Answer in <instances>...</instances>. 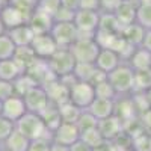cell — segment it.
I'll return each instance as SVG.
<instances>
[{
    "instance_id": "obj_33",
    "label": "cell",
    "mask_w": 151,
    "mask_h": 151,
    "mask_svg": "<svg viewBox=\"0 0 151 151\" xmlns=\"http://www.w3.org/2000/svg\"><path fill=\"white\" fill-rule=\"evenodd\" d=\"M136 23L142 26L145 30H151V3L137 5Z\"/></svg>"
},
{
    "instance_id": "obj_19",
    "label": "cell",
    "mask_w": 151,
    "mask_h": 151,
    "mask_svg": "<svg viewBox=\"0 0 151 151\" xmlns=\"http://www.w3.org/2000/svg\"><path fill=\"white\" fill-rule=\"evenodd\" d=\"M91 115L97 119L101 121L112 115H115V100H103V98H95L91 103V106L86 109Z\"/></svg>"
},
{
    "instance_id": "obj_2",
    "label": "cell",
    "mask_w": 151,
    "mask_h": 151,
    "mask_svg": "<svg viewBox=\"0 0 151 151\" xmlns=\"http://www.w3.org/2000/svg\"><path fill=\"white\" fill-rule=\"evenodd\" d=\"M107 82L112 85L118 97L130 95L134 89V71L127 64H121L107 74Z\"/></svg>"
},
{
    "instance_id": "obj_26",
    "label": "cell",
    "mask_w": 151,
    "mask_h": 151,
    "mask_svg": "<svg viewBox=\"0 0 151 151\" xmlns=\"http://www.w3.org/2000/svg\"><path fill=\"white\" fill-rule=\"evenodd\" d=\"M12 59L15 60V64H17L23 71H26L38 58L35 56L33 50H32L30 45H29V47H17V50H15L14 56H12Z\"/></svg>"
},
{
    "instance_id": "obj_50",
    "label": "cell",
    "mask_w": 151,
    "mask_h": 151,
    "mask_svg": "<svg viewBox=\"0 0 151 151\" xmlns=\"http://www.w3.org/2000/svg\"><path fill=\"white\" fill-rule=\"evenodd\" d=\"M50 151H70V147H65V145H59V144H55V142H52V147H50Z\"/></svg>"
},
{
    "instance_id": "obj_1",
    "label": "cell",
    "mask_w": 151,
    "mask_h": 151,
    "mask_svg": "<svg viewBox=\"0 0 151 151\" xmlns=\"http://www.w3.org/2000/svg\"><path fill=\"white\" fill-rule=\"evenodd\" d=\"M15 129L27 137L29 141L41 139V137H50L52 139V132L47 129L42 118L36 113L26 112L24 115L15 122Z\"/></svg>"
},
{
    "instance_id": "obj_39",
    "label": "cell",
    "mask_w": 151,
    "mask_h": 151,
    "mask_svg": "<svg viewBox=\"0 0 151 151\" xmlns=\"http://www.w3.org/2000/svg\"><path fill=\"white\" fill-rule=\"evenodd\" d=\"M14 130H15V122H12L0 115V142L3 144Z\"/></svg>"
},
{
    "instance_id": "obj_38",
    "label": "cell",
    "mask_w": 151,
    "mask_h": 151,
    "mask_svg": "<svg viewBox=\"0 0 151 151\" xmlns=\"http://www.w3.org/2000/svg\"><path fill=\"white\" fill-rule=\"evenodd\" d=\"M60 8V0H40L36 5V9L44 12V14L55 17V14L59 11Z\"/></svg>"
},
{
    "instance_id": "obj_46",
    "label": "cell",
    "mask_w": 151,
    "mask_h": 151,
    "mask_svg": "<svg viewBox=\"0 0 151 151\" xmlns=\"http://www.w3.org/2000/svg\"><path fill=\"white\" fill-rule=\"evenodd\" d=\"M60 6L77 12L80 9V0H60Z\"/></svg>"
},
{
    "instance_id": "obj_30",
    "label": "cell",
    "mask_w": 151,
    "mask_h": 151,
    "mask_svg": "<svg viewBox=\"0 0 151 151\" xmlns=\"http://www.w3.org/2000/svg\"><path fill=\"white\" fill-rule=\"evenodd\" d=\"M58 109H59V115H60L62 122H71V124L77 122V119L80 118L82 112H83V110H80L79 107H76V106H74L73 103H70V101L58 106Z\"/></svg>"
},
{
    "instance_id": "obj_56",
    "label": "cell",
    "mask_w": 151,
    "mask_h": 151,
    "mask_svg": "<svg viewBox=\"0 0 151 151\" xmlns=\"http://www.w3.org/2000/svg\"><path fill=\"white\" fill-rule=\"evenodd\" d=\"M2 2H3L5 5H8V3H11V0H2Z\"/></svg>"
},
{
    "instance_id": "obj_22",
    "label": "cell",
    "mask_w": 151,
    "mask_h": 151,
    "mask_svg": "<svg viewBox=\"0 0 151 151\" xmlns=\"http://www.w3.org/2000/svg\"><path fill=\"white\" fill-rule=\"evenodd\" d=\"M145 29L142 26H139L137 23H133L130 26H125L121 29V36L127 41L130 45L133 47H141L144 42V38H145Z\"/></svg>"
},
{
    "instance_id": "obj_3",
    "label": "cell",
    "mask_w": 151,
    "mask_h": 151,
    "mask_svg": "<svg viewBox=\"0 0 151 151\" xmlns=\"http://www.w3.org/2000/svg\"><path fill=\"white\" fill-rule=\"evenodd\" d=\"M100 50L101 48L94 38H86V36H79L77 41L70 47V52L76 64H95Z\"/></svg>"
},
{
    "instance_id": "obj_49",
    "label": "cell",
    "mask_w": 151,
    "mask_h": 151,
    "mask_svg": "<svg viewBox=\"0 0 151 151\" xmlns=\"http://www.w3.org/2000/svg\"><path fill=\"white\" fill-rule=\"evenodd\" d=\"M141 47L151 53V30H147V32H145V38H144V42H142Z\"/></svg>"
},
{
    "instance_id": "obj_6",
    "label": "cell",
    "mask_w": 151,
    "mask_h": 151,
    "mask_svg": "<svg viewBox=\"0 0 151 151\" xmlns=\"http://www.w3.org/2000/svg\"><path fill=\"white\" fill-rule=\"evenodd\" d=\"M95 100V89L92 83L76 82L70 88V103H73L80 110H86Z\"/></svg>"
},
{
    "instance_id": "obj_35",
    "label": "cell",
    "mask_w": 151,
    "mask_h": 151,
    "mask_svg": "<svg viewBox=\"0 0 151 151\" xmlns=\"http://www.w3.org/2000/svg\"><path fill=\"white\" fill-rule=\"evenodd\" d=\"M132 150L133 151H151V133L145 130L141 134L134 136L132 139Z\"/></svg>"
},
{
    "instance_id": "obj_42",
    "label": "cell",
    "mask_w": 151,
    "mask_h": 151,
    "mask_svg": "<svg viewBox=\"0 0 151 151\" xmlns=\"http://www.w3.org/2000/svg\"><path fill=\"white\" fill-rule=\"evenodd\" d=\"M124 0H100V12L115 14V11L121 6Z\"/></svg>"
},
{
    "instance_id": "obj_41",
    "label": "cell",
    "mask_w": 151,
    "mask_h": 151,
    "mask_svg": "<svg viewBox=\"0 0 151 151\" xmlns=\"http://www.w3.org/2000/svg\"><path fill=\"white\" fill-rule=\"evenodd\" d=\"M74 15H76V12L74 11H70L67 8H59V11L55 14L53 20L55 23H73L74 21Z\"/></svg>"
},
{
    "instance_id": "obj_24",
    "label": "cell",
    "mask_w": 151,
    "mask_h": 151,
    "mask_svg": "<svg viewBox=\"0 0 151 151\" xmlns=\"http://www.w3.org/2000/svg\"><path fill=\"white\" fill-rule=\"evenodd\" d=\"M21 74H24V71L15 64L14 59L0 60V80L14 83Z\"/></svg>"
},
{
    "instance_id": "obj_52",
    "label": "cell",
    "mask_w": 151,
    "mask_h": 151,
    "mask_svg": "<svg viewBox=\"0 0 151 151\" xmlns=\"http://www.w3.org/2000/svg\"><path fill=\"white\" fill-rule=\"evenodd\" d=\"M5 33H6V27H5V24H3L2 18H0V36L5 35Z\"/></svg>"
},
{
    "instance_id": "obj_43",
    "label": "cell",
    "mask_w": 151,
    "mask_h": 151,
    "mask_svg": "<svg viewBox=\"0 0 151 151\" xmlns=\"http://www.w3.org/2000/svg\"><path fill=\"white\" fill-rule=\"evenodd\" d=\"M11 5L20 8L21 11L27 12V14H32V12L36 9L38 2L36 0H11Z\"/></svg>"
},
{
    "instance_id": "obj_4",
    "label": "cell",
    "mask_w": 151,
    "mask_h": 151,
    "mask_svg": "<svg viewBox=\"0 0 151 151\" xmlns=\"http://www.w3.org/2000/svg\"><path fill=\"white\" fill-rule=\"evenodd\" d=\"M47 62L52 73L55 74V77L58 79L73 74L74 67H76V60L70 52V48H59Z\"/></svg>"
},
{
    "instance_id": "obj_36",
    "label": "cell",
    "mask_w": 151,
    "mask_h": 151,
    "mask_svg": "<svg viewBox=\"0 0 151 151\" xmlns=\"http://www.w3.org/2000/svg\"><path fill=\"white\" fill-rule=\"evenodd\" d=\"M33 86H40L36 85L27 74H21L20 77L14 82V89H15V95H20L23 97L24 94H26L27 91H30Z\"/></svg>"
},
{
    "instance_id": "obj_57",
    "label": "cell",
    "mask_w": 151,
    "mask_h": 151,
    "mask_svg": "<svg viewBox=\"0 0 151 151\" xmlns=\"http://www.w3.org/2000/svg\"><path fill=\"white\" fill-rule=\"evenodd\" d=\"M124 2H136V0H124Z\"/></svg>"
},
{
    "instance_id": "obj_37",
    "label": "cell",
    "mask_w": 151,
    "mask_h": 151,
    "mask_svg": "<svg viewBox=\"0 0 151 151\" xmlns=\"http://www.w3.org/2000/svg\"><path fill=\"white\" fill-rule=\"evenodd\" d=\"M97 124H98V121H97L88 110H83L82 115H80V118L77 119V122H76V125H77V129H79L80 134L85 133V132H88V130L95 129Z\"/></svg>"
},
{
    "instance_id": "obj_21",
    "label": "cell",
    "mask_w": 151,
    "mask_h": 151,
    "mask_svg": "<svg viewBox=\"0 0 151 151\" xmlns=\"http://www.w3.org/2000/svg\"><path fill=\"white\" fill-rule=\"evenodd\" d=\"M136 12H137L136 2H122L121 3V6L115 11V17L119 23L121 29L136 23Z\"/></svg>"
},
{
    "instance_id": "obj_47",
    "label": "cell",
    "mask_w": 151,
    "mask_h": 151,
    "mask_svg": "<svg viewBox=\"0 0 151 151\" xmlns=\"http://www.w3.org/2000/svg\"><path fill=\"white\" fill-rule=\"evenodd\" d=\"M139 119H141V122H142V125H144V129L151 133V109L145 110L142 115L139 116Z\"/></svg>"
},
{
    "instance_id": "obj_54",
    "label": "cell",
    "mask_w": 151,
    "mask_h": 151,
    "mask_svg": "<svg viewBox=\"0 0 151 151\" xmlns=\"http://www.w3.org/2000/svg\"><path fill=\"white\" fill-rule=\"evenodd\" d=\"M2 110H3V101L0 100V115H2Z\"/></svg>"
},
{
    "instance_id": "obj_25",
    "label": "cell",
    "mask_w": 151,
    "mask_h": 151,
    "mask_svg": "<svg viewBox=\"0 0 151 151\" xmlns=\"http://www.w3.org/2000/svg\"><path fill=\"white\" fill-rule=\"evenodd\" d=\"M29 145H30V141L15 129L14 132L9 134L8 139L3 142V147L2 148L9 150V151H27L29 150Z\"/></svg>"
},
{
    "instance_id": "obj_34",
    "label": "cell",
    "mask_w": 151,
    "mask_h": 151,
    "mask_svg": "<svg viewBox=\"0 0 151 151\" xmlns=\"http://www.w3.org/2000/svg\"><path fill=\"white\" fill-rule=\"evenodd\" d=\"M15 44L12 42V40L9 38L8 33L0 36V60H6V59H12L15 53Z\"/></svg>"
},
{
    "instance_id": "obj_9",
    "label": "cell",
    "mask_w": 151,
    "mask_h": 151,
    "mask_svg": "<svg viewBox=\"0 0 151 151\" xmlns=\"http://www.w3.org/2000/svg\"><path fill=\"white\" fill-rule=\"evenodd\" d=\"M30 48L33 50V53L38 59H44V60H48L59 50L56 41L53 40V36L50 33L35 35L33 41L30 44Z\"/></svg>"
},
{
    "instance_id": "obj_16",
    "label": "cell",
    "mask_w": 151,
    "mask_h": 151,
    "mask_svg": "<svg viewBox=\"0 0 151 151\" xmlns=\"http://www.w3.org/2000/svg\"><path fill=\"white\" fill-rule=\"evenodd\" d=\"M121 64H124V62L121 60L119 55L116 52H113V50H110V48H101L100 53H98V56H97V60H95L97 70L104 73V74L112 73Z\"/></svg>"
},
{
    "instance_id": "obj_12",
    "label": "cell",
    "mask_w": 151,
    "mask_h": 151,
    "mask_svg": "<svg viewBox=\"0 0 151 151\" xmlns=\"http://www.w3.org/2000/svg\"><path fill=\"white\" fill-rule=\"evenodd\" d=\"M80 139V132L76 124L71 122H60L59 127L52 133V141L59 145L71 147Z\"/></svg>"
},
{
    "instance_id": "obj_51",
    "label": "cell",
    "mask_w": 151,
    "mask_h": 151,
    "mask_svg": "<svg viewBox=\"0 0 151 151\" xmlns=\"http://www.w3.org/2000/svg\"><path fill=\"white\" fill-rule=\"evenodd\" d=\"M145 98H147V103H148V107L151 109V89L148 92H145Z\"/></svg>"
},
{
    "instance_id": "obj_48",
    "label": "cell",
    "mask_w": 151,
    "mask_h": 151,
    "mask_svg": "<svg viewBox=\"0 0 151 151\" xmlns=\"http://www.w3.org/2000/svg\"><path fill=\"white\" fill-rule=\"evenodd\" d=\"M70 151H94L91 147H88L83 141H77V142H76V144H73L71 147H70Z\"/></svg>"
},
{
    "instance_id": "obj_45",
    "label": "cell",
    "mask_w": 151,
    "mask_h": 151,
    "mask_svg": "<svg viewBox=\"0 0 151 151\" xmlns=\"http://www.w3.org/2000/svg\"><path fill=\"white\" fill-rule=\"evenodd\" d=\"M80 9L100 12V0H80Z\"/></svg>"
},
{
    "instance_id": "obj_14",
    "label": "cell",
    "mask_w": 151,
    "mask_h": 151,
    "mask_svg": "<svg viewBox=\"0 0 151 151\" xmlns=\"http://www.w3.org/2000/svg\"><path fill=\"white\" fill-rule=\"evenodd\" d=\"M73 74L79 82H86L92 85L107 79V74L98 71L95 64H76Z\"/></svg>"
},
{
    "instance_id": "obj_32",
    "label": "cell",
    "mask_w": 151,
    "mask_h": 151,
    "mask_svg": "<svg viewBox=\"0 0 151 151\" xmlns=\"http://www.w3.org/2000/svg\"><path fill=\"white\" fill-rule=\"evenodd\" d=\"M94 89H95V98H103V100H116V92L115 89L112 88V85L106 80H101L94 85Z\"/></svg>"
},
{
    "instance_id": "obj_59",
    "label": "cell",
    "mask_w": 151,
    "mask_h": 151,
    "mask_svg": "<svg viewBox=\"0 0 151 151\" xmlns=\"http://www.w3.org/2000/svg\"><path fill=\"white\" fill-rule=\"evenodd\" d=\"M36 2H40V0H36Z\"/></svg>"
},
{
    "instance_id": "obj_31",
    "label": "cell",
    "mask_w": 151,
    "mask_h": 151,
    "mask_svg": "<svg viewBox=\"0 0 151 151\" xmlns=\"http://www.w3.org/2000/svg\"><path fill=\"white\" fill-rule=\"evenodd\" d=\"M80 141H83L88 147H91L92 150H97V148L103 147V145L106 144L97 127L92 129V130H88V132L82 133V134H80Z\"/></svg>"
},
{
    "instance_id": "obj_17",
    "label": "cell",
    "mask_w": 151,
    "mask_h": 151,
    "mask_svg": "<svg viewBox=\"0 0 151 151\" xmlns=\"http://www.w3.org/2000/svg\"><path fill=\"white\" fill-rule=\"evenodd\" d=\"M26 112L27 110H26V106H24V100L20 95H12L3 101L2 116H5L6 119L12 122H17Z\"/></svg>"
},
{
    "instance_id": "obj_23",
    "label": "cell",
    "mask_w": 151,
    "mask_h": 151,
    "mask_svg": "<svg viewBox=\"0 0 151 151\" xmlns=\"http://www.w3.org/2000/svg\"><path fill=\"white\" fill-rule=\"evenodd\" d=\"M125 64H127L133 71H141V70L151 68V53L147 52L142 47H137Z\"/></svg>"
},
{
    "instance_id": "obj_53",
    "label": "cell",
    "mask_w": 151,
    "mask_h": 151,
    "mask_svg": "<svg viewBox=\"0 0 151 151\" xmlns=\"http://www.w3.org/2000/svg\"><path fill=\"white\" fill-rule=\"evenodd\" d=\"M137 5H147V3H151V0H136Z\"/></svg>"
},
{
    "instance_id": "obj_18",
    "label": "cell",
    "mask_w": 151,
    "mask_h": 151,
    "mask_svg": "<svg viewBox=\"0 0 151 151\" xmlns=\"http://www.w3.org/2000/svg\"><path fill=\"white\" fill-rule=\"evenodd\" d=\"M27 24L30 26V29L33 30L35 35H44V33H50V32H52L55 20H53V17H50V15L44 14V12L35 9L32 12V15H30Z\"/></svg>"
},
{
    "instance_id": "obj_10",
    "label": "cell",
    "mask_w": 151,
    "mask_h": 151,
    "mask_svg": "<svg viewBox=\"0 0 151 151\" xmlns=\"http://www.w3.org/2000/svg\"><path fill=\"white\" fill-rule=\"evenodd\" d=\"M30 15L32 14H27V12L21 11L20 8L11 5V3L5 5L2 12H0V18H2V21L5 24L6 32L11 29H15L18 26H23V24H27Z\"/></svg>"
},
{
    "instance_id": "obj_28",
    "label": "cell",
    "mask_w": 151,
    "mask_h": 151,
    "mask_svg": "<svg viewBox=\"0 0 151 151\" xmlns=\"http://www.w3.org/2000/svg\"><path fill=\"white\" fill-rule=\"evenodd\" d=\"M40 116L42 118V121H44V122H45V125H47V129H48L50 132H52V133L59 127L60 122H62L60 115H59V109H58V106H56V104H53V103H50V104H48V107L41 113Z\"/></svg>"
},
{
    "instance_id": "obj_20",
    "label": "cell",
    "mask_w": 151,
    "mask_h": 151,
    "mask_svg": "<svg viewBox=\"0 0 151 151\" xmlns=\"http://www.w3.org/2000/svg\"><path fill=\"white\" fill-rule=\"evenodd\" d=\"M6 33L9 35L12 42L15 44V47H29L35 38V33L29 24H23V26H18L15 29H11Z\"/></svg>"
},
{
    "instance_id": "obj_40",
    "label": "cell",
    "mask_w": 151,
    "mask_h": 151,
    "mask_svg": "<svg viewBox=\"0 0 151 151\" xmlns=\"http://www.w3.org/2000/svg\"><path fill=\"white\" fill-rule=\"evenodd\" d=\"M52 142L53 141L50 139V137H41V139L30 141V145H29L27 151H50Z\"/></svg>"
},
{
    "instance_id": "obj_29",
    "label": "cell",
    "mask_w": 151,
    "mask_h": 151,
    "mask_svg": "<svg viewBox=\"0 0 151 151\" xmlns=\"http://www.w3.org/2000/svg\"><path fill=\"white\" fill-rule=\"evenodd\" d=\"M151 89V68L134 71V94H145Z\"/></svg>"
},
{
    "instance_id": "obj_27",
    "label": "cell",
    "mask_w": 151,
    "mask_h": 151,
    "mask_svg": "<svg viewBox=\"0 0 151 151\" xmlns=\"http://www.w3.org/2000/svg\"><path fill=\"white\" fill-rule=\"evenodd\" d=\"M98 30L106 32V33H121V26L115 17V14L109 12H100V23H98Z\"/></svg>"
},
{
    "instance_id": "obj_44",
    "label": "cell",
    "mask_w": 151,
    "mask_h": 151,
    "mask_svg": "<svg viewBox=\"0 0 151 151\" xmlns=\"http://www.w3.org/2000/svg\"><path fill=\"white\" fill-rule=\"evenodd\" d=\"M15 95V89H14V83L11 82H5V80H0V100L5 101L9 97Z\"/></svg>"
},
{
    "instance_id": "obj_11",
    "label": "cell",
    "mask_w": 151,
    "mask_h": 151,
    "mask_svg": "<svg viewBox=\"0 0 151 151\" xmlns=\"http://www.w3.org/2000/svg\"><path fill=\"white\" fill-rule=\"evenodd\" d=\"M97 129L104 139V142H113L124 133V122L116 115H112L106 119L98 121Z\"/></svg>"
},
{
    "instance_id": "obj_15",
    "label": "cell",
    "mask_w": 151,
    "mask_h": 151,
    "mask_svg": "<svg viewBox=\"0 0 151 151\" xmlns=\"http://www.w3.org/2000/svg\"><path fill=\"white\" fill-rule=\"evenodd\" d=\"M42 88H44L45 92H47V97L50 100V103H53L56 106H60V104L70 101V89L59 79L50 80Z\"/></svg>"
},
{
    "instance_id": "obj_58",
    "label": "cell",
    "mask_w": 151,
    "mask_h": 151,
    "mask_svg": "<svg viewBox=\"0 0 151 151\" xmlns=\"http://www.w3.org/2000/svg\"><path fill=\"white\" fill-rule=\"evenodd\" d=\"M0 151H9V150H5V148H0Z\"/></svg>"
},
{
    "instance_id": "obj_5",
    "label": "cell",
    "mask_w": 151,
    "mask_h": 151,
    "mask_svg": "<svg viewBox=\"0 0 151 151\" xmlns=\"http://www.w3.org/2000/svg\"><path fill=\"white\" fill-rule=\"evenodd\" d=\"M74 26L79 32V36L86 38H94L95 32L98 30V23H100V12L94 11H83L79 9L74 15Z\"/></svg>"
},
{
    "instance_id": "obj_13",
    "label": "cell",
    "mask_w": 151,
    "mask_h": 151,
    "mask_svg": "<svg viewBox=\"0 0 151 151\" xmlns=\"http://www.w3.org/2000/svg\"><path fill=\"white\" fill-rule=\"evenodd\" d=\"M24 74H27L29 77L40 86H44L45 83H48L50 80L53 79H58L55 77V74L52 73V70H50L48 67V62L44 60V59H36L33 64L24 71Z\"/></svg>"
},
{
    "instance_id": "obj_55",
    "label": "cell",
    "mask_w": 151,
    "mask_h": 151,
    "mask_svg": "<svg viewBox=\"0 0 151 151\" xmlns=\"http://www.w3.org/2000/svg\"><path fill=\"white\" fill-rule=\"evenodd\" d=\"M3 6H5V3L2 2V0H0V12H2V9H3Z\"/></svg>"
},
{
    "instance_id": "obj_7",
    "label": "cell",
    "mask_w": 151,
    "mask_h": 151,
    "mask_svg": "<svg viewBox=\"0 0 151 151\" xmlns=\"http://www.w3.org/2000/svg\"><path fill=\"white\" fill-rule=\"evenodd\" d=\"M50 35L53 36L59 48H70L79 38L74 23H55Z\"/></svg>"
},
{
    "instance_id": "obj_8",
    "label": "cell",
    "mask_w": 151,
    "mask_h": 151,
    "mask_svg": "<svg viewBox=\"0 0 151 151\" xmlns=\"http://www.w3.org/2000/svg\"><path fill=\"white\" fill-rule=\"evenodd\" d=\"M23 100L26 110L30 113H36V115H41L50 104L47 92L42 86H33L30 91H27L23 95Z\"/></svg>"
}]
</instances>
